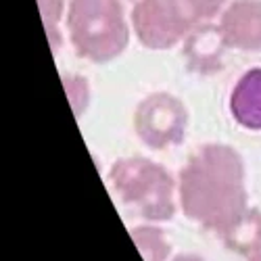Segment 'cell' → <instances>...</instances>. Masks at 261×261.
Masks as SVG:
<instances>
[{
  "mask_svg": "<svg viewBox=\"0 0 261 261\" xmlns=\"http://www.w3.org/2000/svg\"><path fill=\"white\" fill-rule=\"evenodd\" d=\"M247 261H261V251H257V253H255L253 257H249Z\"/></svg>",
  "mask_w": 261,
  "mask_h": 261,
  "instance_id": "cell-15",
  "label": "cell"
},
{
  "mask_svg": "<svg viewBox=\"0 0 261 261\" xmlns=\"http://www.w3.org/2000/svg\"><path fill=\"white\" fill-rule=\"evenodd\" d=\"M169 261H205V259L197 253H176Z\"/></svg>",
  "mask_w": 261,
  "mask_h": 261,
  "instance_id": "cell-14",
  "label": "cell"
},
{
  "mask_svg": "<svg viewBox=\"0 0 261 261\" xmlns=\"http://www.w3.org/2000/svg\"><path fill=\"white\" fill-rule=\"evenodd\" d=\"M129 236H132V241L144 261H169L173 257V247L167 232L155 222L132 226L129 228Z\"/></svg>",
  "mask_w": 261,
  "mask_h": 261,
  "instance_id": "cell-10",
  "label": "cell"
},
{
  "mask_svg": "<svg viewBox=\"0 0 261 261\" xmlns=\"http://www.w3.org/2000/svg\"><path fill=\"white\" fill-rule=\"evenodd\" d=\"M61 82H63L65 94H67V100H69V107H71L75 119H82L86 115V111L90 109V102H92V84H90V80L86 75H82V73L65 71V73H61Z\"/></svg>",
  "mask_w": 261,
  "mask_h": 261,
  "instance_id": "cell-13",
  "label": "cell"
},
{
  "mask_svg": "<svg viewBox=\"0 0 261 261\" xmlns=\"http://www.w3.org/2000/svg\"><path fill=\"white\" fill-rule=\"evenodd\" d=\"M171 3L178 7L182 17L188 21V25L194 30L220 19L230 0H171Z\"/></svg>",
  "mask_w": 261,
  "mask_h": 261,
  "instance_id": "cell-12",
  "label": "cell"
},
{
  "mask_svg": "<svg viewBox=\"0 0 261 261\" xmlns=\"http://www.w3.org/2000/svg\"><path fill=\"white\" fill-rule=\"evenodd\" d=\"M228 111L234 123L249 132H261V67L247 69L228 96Z\"/></svg>",
  "mask_w": 261,
  "mask_h": 261,
  "instance_id": "cell-8",
  "label": "cell"
},
{
  "mask_svg": "<svg viewBox=\"0 0 261 261\" xmlns=\"http://www.w3.org/2000/svg\"><path fill=\"white\" fill-rule=\"evenodd\" d=\"M132 34L121 0H67L65 36L80 59L111 63L127 50Z\"/></svg>",
  "mask_w": 261,
  "mask_h": 261,
  "instance_id": "cell-2",
  "label": "cell"
},
{
  "mask_svg": "<svg viewBox=\"0 0 261 261\" xmlns=\"http://www.w3.org/2000/svg\"><path fill=\"white\" fill-rule=\"evenodd\" d=\"M220 241L224 247L245 259L261 251V209L249 207L234 226H230Z\"/></svg>",
  "mask_w": 261,
  "mask_h": 261,
  "instance_id": "cell-9",
  "label": "cell"
},
{
  "mask_svg": "<svg viewBox=\"0 0 261 261\" xmlns=\"http://www.w3.org/2000/svg\"><path fill=\"white\" fill-rule=\"evenodd\" d=\"M109 184L117 199L144 222H169L180 209L178 178L148 157L129 155L115 159L109 169Z\"/></svg>",
  "mask_w": 261,
  "mask_h": 261,
  "instance_id": "cell-3",
  "label": "cell"
},
{
  "mask_svg": "<svg viewBox=\"0 0 261 261\" xmlns=\"http://www.w3.org/2000/svg\"><path fill=\"white\" fill-rule=\"evenodd\" d=\"M228 44L217 21L194 28L182 42V55L188 71L199 75H215L224 69Z\"/></svg>",
  "mask_w": 261,
  "mask_h": 261,
  "instance_id": "cell-7",
  "label": "cell"
},
{
  "mask_svg": "<svg viewBox=\"0 0 261 261\" xmlns=\"http://www.w3.org/2000/svg\"><path fill=\"white\" fill-rule=\"evenodd\" d=\"M178 203L190 222L222 236L251 207L243 155L222 142L197 148L178 171Z\"/></svg>",
  "mask_w": 261,
  "mask_h": 261,
  "instance_id": "cell-1",
  "label": "cell"
},
{
  "mask_svg": "<svg viewBox=\"0 0 261 261\" xmlns=\"http://www.w3.org/2000/svg\"><path fill=\"white\" fill-rule=\"evenodd\" d=\"M38 11L44 23V32L48 38L50 50L57 53L63 46V30H65V15H67V0H38Z\"/></svg>",
  "mask_w": 261,
  "mask_h": 261,
  "instance_id": "cell-11",
  "label": "cell"
},
{
  "mask_svg": "<svg viewBox=\"0 0 261 261\" xmlns=\"http://www.w3.org/2000/svg\"><path fill=\"white\" fill-rule=\"evenodd\" d=\"M190 113L184 100L167 90L148 92L134 109L132 125L138 140L150 150L180 146L186 138Z\"/></svg>",
  "mask_w": 261,
  "mask_h": 261,
  "instance_id": "cell-4",
  "label": "cell"
},
{
  "mask_svg": "<svg viewBox=\"0 0 261 261\" xmlns=\"http://www.w3.org/2000/svg\"><path fill=\"white\" fill-rule=\"evenodd\" d=\"M129 21L136 40L148 50H171L192 32L171 0H136Z\"/></svg>",
  "mask_w": 261,
  "mask_h": 261,
  "instance_id": "cell-5",
  "label": "cell"
},
{
  "mask_svg": "<svg viewBox=\"0 0 261 261\" xmlns=\"http://www.w3.org/2000/svg\"><path fill=\"white\" fill-rule=\"evenodd\" d=\"M217 25L230 50L261 53V0H230Z\"/></svg>",
  "mask_w": 261,
  "mask_h": 261,
  "instance_id": "cell-6",
  "label": "cell"
}]
</instances>
